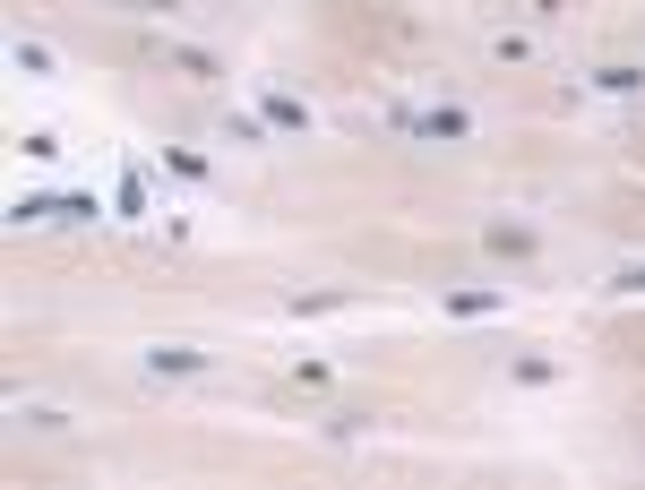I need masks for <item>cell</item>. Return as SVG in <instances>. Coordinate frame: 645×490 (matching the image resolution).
Wrapping results in <instances>:
<instances>
[{"mask_svg":"<svg viewBox=\"0 0 645 490\" xmlns=\"http://www.w3.org/2000/svg\"><path fill=\"white\" fill-rule=\"evenodd\" d=\"M147 362H155V370H207V353H190V344H155Z\"/></svg>","mask_w":645,"mask_h":490,"instance_id":"obj_1","label":"cell"}]
</instances>
